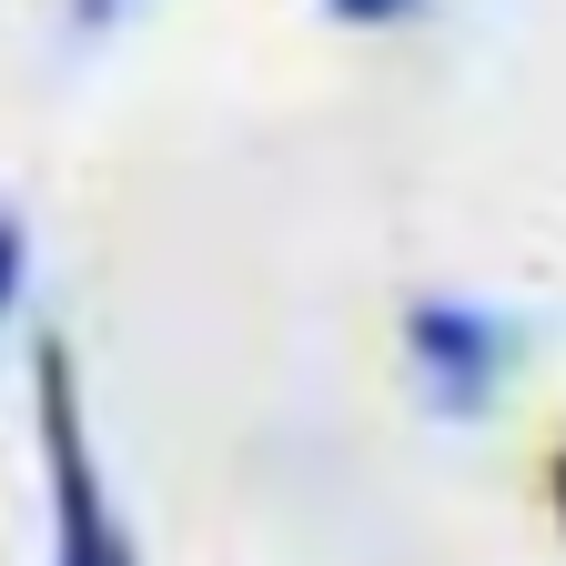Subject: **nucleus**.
I'll list each match as a JSON object with an SVG mask.
<instances>
[{
	"label": "nucleus",
	"mask_w": 566,
	"mask_h": 566,
	"mask_svg": "<svg viewBox=\"0 0 566 566\" xmlns=\"http://www.w3.org/2000/svg\"><path fill=\"white\" fill-rule=\"evenodd\" d=\"M405 354H415L424 395H436L446 415H475L495 395V375H506V324H495V314H465V304H415Z\"/></svg>",
	"instance_id": "2"
},
{
	"label": "nucleus",
	"mask_w": 566,
	"mask_h": 566,
	"mask_svg": "<svg viewBox=\"0 0 566 566\" xmlns=\"http://www.w3.org/2000/svg\"><path fill=\"white\" fill-rule=\"evenodd\" d=\"M31 385H41V455H51V566H132L122 526H112V495L82 436V395H71V354L41 344L31 354Z\"/></svg>",
	"instance_id": "1"
},
{
	"label": "nucleus",
	"mask_w": 566,
	"mask_h": 566,
	"mask_svg": "<svg viewBox=\"0 0 566 566\" xmlns=\"http://www.w3.org/2000/svg\"><path fill=\"white\" fill-rule=\"evenodd\" d=\"M112 11H122V0H71V21H82V31H102Z\"/></svg>",
	"instance_id": "5"
},
{
	"label": "nucleus",
	"mask_w": 566,
	"mask_h": 566,
	"mask_svg": "<svg viewBox=\"0 0 566 566\" xmlns=\"http://www.w3.org/2000/svg\"><path fill=\"white\" fill-rule=\"evenodd\" d=\"M21 294V212H0V314Z\"/></svg>",
	"instance_id": "3"
},
{
	"label": "nucleus",
	"mask_w": 566,
	"mask_h": 566,
	"mask_svg": "<svg viewBox=\"0 0 566 566\" xmlns=\"http://www.w3.org/2000/svg\"><path fill=\"white\" fill-rule=\"evenodd\" d=\"M556 506H566V465H556Z\"/></svg>",
	"instance_id": "6"
},
{
	"label": "nucleus",
	"mask_w": 566,
	"mask_h": 566,
	"mask_svg": "<svg viewBox=\"0 0 566 566\" xmlns=\"http://www.w3.org/2000/svg\"><path fill=\"white\" fill-rule=\"evenodd\" d=\"M334 11H344V21H405L415 0H334Z\"/></svg>",
	"instance_id": "4"
}]
</instances>
